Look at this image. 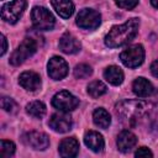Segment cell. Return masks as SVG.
Wrapping results in <instances>:
<instances>
[{"label":"cell","mask_w":158,"mask_h":158,"mask_svg":"<svg viewBox=\"0 0 158 158\" xmlns=\"http://www.w3.org/2000/svg\"><path fill=\"white\" fill-rule=\"evenodd\" d=\"M116 114L128 126L147 125L148 128H158L157 104L126 100L116 105Z\"/></svg>","instance_id":"1"},{"label":"cell","mask_w":158,"mask_h":158,"mask_svg":"<svg viewBox=\"0 0 158 158\" xmlns=\"http://www.w3.org/2000/svg\"><path fill=\"white\" fill-rule=\"evenodd\" d=\"M138 27V19H130L120 26H114L105 37V44L110 48H117L127 44L136 37Z\"/></svg>","instance_id":"2"},{"label":"cell","mask_w":158,"mask_h":158,"mask_svg":"<svg viewBox=\"0 0 158 158\" xmlns=\"http://www.w3.org/2000/svg\"><path fill=\"white\" fill-rule=\"evenodd\" d=\"M37 49V42L33 38H25L22 43L12 52L10 57V63L12 65H20L22 64L28 57L33 56Z\"/></svg>","instance_id":"3"},{"label":"cell","mask_w":158,"mask_h":158,"mask_svg":"<svg viewBox=\"0 0 158 158\" xmlns=\"http://www.w3.org/2000/svg\"><path fill=\"white\" fill-rule=\"evenodd\" d=\"M27 6L26 0H12L1 7V19L9 23H16Z\"/></svg>","instance_id":"4"},{"label":"cell","mask_w":158,"mask_h":158,"mask_svg":"<svg viewBox=\"0 0 158 158\" xmlns=\"http://www.w3.org/2000/svg\"><path fill=\"white\" fill-rule=\"evenodd\" d=\"M121 62L128 68H136L144 60V49L141 44H133L123 49L120 54Z\"/></svg>","instance_id":"5"},{"label":"cell","mask_w":158,"mask_h":158,"mask_svg":"<svg viewBox=\"0 0 158 158\" xmlns=\"http://www.w3.org/2000/svg\"><path fill=\"white\" fill-rule=\"evenodd\" d=\"M31 19L32 23L37 30L41 31H48L52 30L54 26V17L53 15L44 7L42 6H36L33 7L31 12Z\"/></svg>","instance_id":"6"},{"label":"cell","mask_w":158,"mask_h":158,"mask_svg":"<svg viewBox=\"0 0 158 158\" xmlns=\"http://www.w3.org/2000/svg\"><path fill=\"white\" fill-rule=\"evenodd\" d=\"M52 105L58 109L59 111H64V112H69L72 110H74L78 105H79V99L77 96H74L73 94H70L67 90H62L59 93H57L53 99H52Z\"/></svg>","instance_id":"7"},{"label":"cell","mask_w":158,"mask_h":158,"mask_svg":"<svg viewBox=\"0 0 158 158\" xmlns=\"http://www.w3.org/2000/svg\"><path fill=\"white\" fill-rule=\"evenodd\" d=\"M101 22V16L93 9H83L77 16V25L84 30H95Z\"/></svg>","instance_id":"8"},{"label":"cell","mask_w":158,"mask_h":158,"mask_svg":"<svg viewBox=\"0 0 158 158\" xmlns=\"http://www.w3.org/2000/svg\"><path fill=\"white\" fill-rule=\"evenodd\" d=\"M22 141L25 142L26 146L37 149V151H43L48 147L49 144V138L46 133L38 132V131H31L27 132L22 136Z\"/></svg>","instance_id":"9"},{"label":"cell","mask_w":158,"mask_h":158,"mask_svg":"<svg viewBox=\"0 0 158 158\" xmlns=\"http://www.w3.org/2000/svg\"><path fill=\"white\" fill-rule=\"evenodd\" d=\"M48 75L54 80H60L68 74V64L62 57H52L48 62Z\"/></svg>","instance_id":"10"},{"label":"cell","mask_w":158,"mask_h":158,"mask_svg":"<svg viewBox=\"0 0 158 158\" xmlns=\"http://www.w3.org/2000/svg\"><path fill=\"white\" fill-rule=\"evenodd\" d=\"M49 127L59 133L68 132L72 128V117L64 111L53 114L49 118Z\"/></svg>","instance_id":"11"},{"label":"cell","mask_w":158,"mask_h":158,"mask_svg":"<svg viewBox=\"0 0 158 158\" xmlns=\"http://www.w3.org/2000/svg\"><path fill=\"white\" fill-rule=\"evenodd\" d=\"M19 83L27 91H36L41 88V78L35 72H23L19 78Z\"/></svg>","instance_id":"12"},{"label":"cell","mask_w":158,"mask_h":158,"mask_svg":"<svg viewBox=\"0 0 158 158\" xmlns=\"http://www.w3.org/2000/svg\"><path fill=\"white\" fill-rule=\"evenodd\" d=\"M117 147L121 152H130L137 143V137L128 130H123L117 136Z\"/></svg>","instance_id":"13"},{"label":"cell","mask_w":158,"mask_h":158,"mask_svg":"<svg viewBox=\"0 0 158 158\" xmlns=\"http://www.w3.org/2000/svg\"><path fill=\"white\" fill-rule=\"evenodd\" d=\"M80 42L70 33H64L59 38V48L67 54H73L80 51Z\"/></svg>","instance_id":"14"},{"label":"cell","mask_w":158,"mask_h":158,"mask_svg":"<svg viewBox=\"0 0 158 158\" xmlns=\"http://www.w3.org/2000/svg\"><path fill=\"white\" fill-rule=\"evenodd\" d=\"M79 152V142L74 137L62 139L59 143V154L62 157H75Z\"/></svg>","instance_id":"15"},{"label":"cell","mask_w":158,"mask_h":158,"mask_svg":"<svg viewBox=\"0 0 158 158\" xmlns=\"http://www.w3.org/2000/svg\"><path fill=\"white\" fill-rule=\"evenodd\" d=\"M132 89H133V93L139 96V98H147L149 95L153 94V85L151 81H148L147 79L139 77L137 78L133 84H132Z\"/></svg>","instance_id":"16"},{"label":"cell","mask_w":158,"mask_h":158,"mask_svg":"<svg viewBox=\"0 0 158 158\" xmlns=\"http://www.w3.org/2000/svg\"><path fill=\"white\" fill-rule=\"evenodd\" d=\"M84 142H85L86 147H89L94 152H101L102 148H104V146H105V142H104L102 136L99 132H96V131H89V132H86V135L84 137Z\"/></svg>","instance_id":"17"},{"label":"cell","mask_w":158,"mask_h":158,"mask_svg":"<svg viewBox=\"0 0 158 158\" xmlns=\"http://www.w3.org/2000/svg\"><path fill=\"white\" fill-rule=\"evenodd\" d=\"M51 2L57 14L63 19L70 17L74 12V4L72 0H51Z\"/></svg>","instance_id":"18"},{"label":"cell","mask_w":158,"mask_h":158,"mask_svg":"<svg viewBox=\"0 0 158 158\" xmlns=\"http://www.w3.org/2000/svg\"><path fill=\"white\" fill-rule=\"evenodd\" d=\"M104 78L112 85H120L123 81V73L116 65H110L104 72Z\"/></svg>","instance_id":"19"},{"label":"cell","mask_w":158,"mask_h":158,"mask_svg":"<svg viewBox=\"0 0 158 158\" xmlns=\"http://www.w3.org/2000/svg\"><path fill=\"white\" fill-rule=\"evenodd\" d=\"M93 120H94V123L100 128H107L111 123V117H110L109 112L101 107H99L94 111Z\"/></svg>","instance_id":"20"},{"label":"cell","mask_w":158,"mask_h":158,"mask_svg":"<svg viewBox=\"0 0 158 158\" xmlns=\"http://www.w3.org/2000/svg\"><path fill=\"white\" fill-rule=\"evenodd\" d=\"M26 112L35 118H42L46 114V105L42 101H32L26 105Z\"/></svg>","instance_id":"21"},{"label":"cell","mask_w":158,"mask_h":158,"mask_svg":"<svg viewBox=\"0 0 158 158\" xmlns=\"http://www.w3.org/2000/svg\"><path fill=\"white\" fill-rule=\"evenodd\" d=\"M106 85L100 81V80H94L88 85V94L91 98H100L101 95H104L106 93Z\"/></svg>","instance_id":"22"},{"label":"cell","mask_w":158,"mask_h":158,"mask_svg":"<svg viewBox=\"0 0 158 158\" xmlns=\"http://www.w3.org/2000/svg\"><path fill=\"white\" fill-rule=\"evenodd\" d=\"M91 73H93L91 67L88 65V64H84V63L78 64V65L74 68V77H75L77 79H85V78L90 77Z\"/></svg>","instance_id":"23"},{"label":"cell","mask_w":158,"mask_h":158,"mask_svg":"<svg viewBox=\"0 0 158 158\" xmlns=\"http://www.w3.org/2000/svg\"><path fill=\"white\" fill-rule=\"evenodd\" d=\"M15 153V144L11 141H6L2 139L0 143V156L6 158V157H11Z\"/></svg>","instance_id":"24"},{"label":"cell","mask_w":158,"mask_h":158,"mask_svg":"<svg viewBox=\"0 0 158 158\" xmlns=\"http://www.w3.org/2000/svg\"><path fill=\"white\" fill-rule=\"evenodd\" d=\"M1 107L6 111V112H10V114H15L19 109L16 101L11 98H7V96H4L1 99Z\"/></svg>","instance_id":"25"},{"label":"cell","mask_w":158,"mask_h":158,"mask_svg":"<svg viewBox=\"0 0 158 158\" xmlns=\"http://www.w3.org/2000/svg\"><path fill=\"white\" fill-rule=\"evenodd\" d=\"M115 4L121 9L131 10L138 4V0H115Z\"/></svg>","instance_id":"26"},{"label":"cell","mask_w":158,"mask_h":158,"mask_svg":"<svg viewBox=\"0 0 158 158\" xmlns=\"http://www.w3.org/2000/svg\"><path fill=\"white\" fill-rule=\"evenodd\" d=\"M136 157H153V153L147 148V147H139L136 153H135Z\"/></svg>","instance_id":"27"},{"label":"cell","mask_w":158,"mask_h":158,"mask_svg":"<svg viewBox=\"0 0 158 158\" xmlns=\"http://www.w3.org/2000/svg\"><path fill=\"white\" fill-rule=\"evenodd\" d=\"M151 73H152L153 77L158 78V60H154L151 64Z\"/></svg>","instance_id":"28"},{"label":"cell","mask_w":158,"mask_h":158,"mask_svg":"<svg viewBox=\"0 0 158 158\" xmlns=\"http://www.w3.org/2000/svg\"><path fill=\"white\" fill-rule=\"evenodd\" d=\"M1 43H2V47H1V52H0V54L4 56L5 52H6V49H7V42H6V37H5L4 35H1Z\"/></svg>","instance_id":"29"},{"label":"cell","mask_w":158,"mask_h":158,"mask_svg":"<svg viewBox=\"0 0 158 158\" xmlns=\"http://www.w3.org/2000/svg\"><path fill=\"white\" fill-rule=\"evenodd\" d=\"M151 4H152L156 9H158V0H151Z\"/></svg>","instance_id":"30"},{"label":"cell","mask_w":158,"mask_h":158,"mask_svg":"<svg viewBox=\"0 0 158 158\" xmlns=\"http://www.w3.org/2000/svg\"><path fill=\"white\" fill-rule=\"evenodd\" d=\"M157 96H158V91H157Z\"/></svg>","instance_id":"31"}]
</instances>
